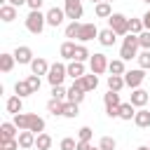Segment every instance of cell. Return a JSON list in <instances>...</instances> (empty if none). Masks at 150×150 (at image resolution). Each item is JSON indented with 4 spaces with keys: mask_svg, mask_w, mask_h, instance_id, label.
Masks as SVG:
<instances>
[{
    "mask_svg": "<svg viewBox=\"0 0 150 150\" xmlns=\"http://www.w3.org/2000/svg\"><path fill=\"white\" fill-rule=\"evenodd\" d=\"M12 122L19 127V131H23V129H30L33 134H42L45 131V120L33 115V112H16Z\"/></svg>",
    "mask_w": 150,
    "mask_h": 150,
    "instance_id": "cell-1",
    "label": "cell"
},
{
    "mask_svg": "<svg viewBox=\"0 0 150 150\" xmlns=\"http://www.w3.org/2000/svg\"><path fill=\"white\" fill-rule=\"evenodd\" d=\"M45 26H47V14H42L40 9H30L28 16H26V28H28V33L40 35V33L45 30Z\"/></svg>",
    "mask_w": 150,
    "mask_h": 150,
    "instance_id": "cell-2",
    "label": "cell"
},
{
    "mask_svg": "<svg viewBox=\"0 0 150 150\" xmlns=\"http://www.w3.org/2000/svg\"><path fill=\"white\" fill-rule=\"evenodd\" d=\"M138 35H134V33H127L124 35V42H122V47H120V59H124V61H131V59H136L138 56Z\"/></svg>",
    "mask_w": 150,
    "mask_h": 150,
    "instance_id": "cell-3",
    "label": "cell"
},
{
    "mask_svg": "<svg viewBox=\"0 0 150 150\" xmlns=\"http://www.w3.org/2000/svg\"><path fill=\"white\" fill-rule=\"evenodd\" d=\"M103 103H105V115L108 117H120V105H122L120 91H110L108 89V94H103Z\"/></svg>",
    "mask_w": 150,
    "mask_h": 150,
    "instance_id": "cell-4",
    "label": "cell"
},
{
    "mask_svg": "<svg viewBox=\"0 0 150 150\" xmlns=\"http://www.w3.org/2000/svg\"><path fill=\"white\" fill-rule=\"evenodd\" d=\"M108 28H112L117 35H127L129 33V19L124 16V14H110V19H108Z\"/></svg>",
    "mask_w": 150,
    "mask_h": 150,
    "instance_id": "cell-5",
    "label": "cell"
},
{
    "mask_svg": "<svg viewBox=\"0 0 150 150\" xmlns=\"http://www.w3.org/2000/svg\"><path fill=\"white\" fill-rule=\"evenodd\" d=\"M68 75V66H63V63H52L49 66V73H47V80H49V84L52 87H56V84H63V77Z\"/></svg>",
    "mask_w": 150,
    "mask_h": 150,
    "instance_id": "cell-6",
    "label": "cell"
},
{
    "mask_svg": "<svg viewBox=\"0 0 150 150\" xmlns=\"http://www.w3.org/2000/svg\"><path fill=\"white\" fill-rule=\"evenodd\" d=\"M108 56L105 54H101V52H96V54H91V59H89V68H91V73H96V75H103L105 70H108Z\"/></svg>",
    "mask_w": 150,
    "mask_h": 150,
    "instance_id": "cell-7",
    "label": "cell"
},
{
    "mask_svg": "<svg viewBox=\"0 0 150 150\" xmlns=\"http://www.w3.org/2000/svg\"><path fill=\"white\" fill-rule=\"evenodd\" d=\"M143 80H145V70H143V68H134V70H127V73H124V82H127V87H131V89H138V87L143 84Z\"/></svg>",
    "mask_w": 150,
    "mask_h": 150,
    "instance_id": "cell-8",
    "label": "cell"
},
{
    "mask_svg": "<svg viewBox=\"0 0 150 150\" xmlns=\"http://www.w3.org/2000/svg\"><path fill=\"white\" fill-rule=\"evenodd\" d=\"M63 9H66V16L70 21H77L82 19V0H63Z\"/></svg>",
    "mask_w": 150,
    "mask_h": 150,
    "instance_id": "cell-9",
    "label": "cell"
},
{
    "mask_svg": "<svg viewBox=\"0 0 150 150\" xmlns=\"http://www.w3.org/2000/svg\"><path fill=\"white\" fill-rule=\"evenodd\" d=\"M94 38H98L96 23H82V26H80V33H77V40L84 45V42H89V40H94Z\"/></svg>",
    "mask_w": 150,
    "mask_h": 150,
    "instance_id": "cell-10",
    "label": "cell"
},
{
    "mask_svg": "<svg viewBox=\"0 0 150 150\" xmlns=\"http://www.w3.org/2000/svg\"><path fill=\"white\" fill-rule=\"evenodd\" d=\"M63 19H68L66 16V9H61V7H52L49 12H47V26H61L63 23Z\"/></svg>",
    "mask_w": 150,
    "mask_h": 150,
    "instance_id": "cell-11",
    "label": "cell"
},
{
    "mask_svg": "<svg viewBox=\"0 0 150 150\" xmlns=\"http://www.w3.org/2000/svg\"><path fill=\"white\" fill-rule=\"evenodd\" d=\"M129 101H131L136 108H143V105H148V103H150V96H148V91H145V89H141V87H138V89H134V91H131V98H129Z\"/></svg>",
    "mask_w": 150,
    "mask_h": 150,
    "instance_id": "cell-12",
    "label": "cell"
},
{
    "mask_svg": "<svg viewBox=\"0 0 150 150\" xmlns=\"http://www.w3.org/2000/svg\"><path fill=\"white\" fill-rule=\"evenodd\" d=\"M19 127L14 124V122H2L0 124V141H9V138H16L19 134Z\"/></svg>",
    "mask_w": 150,
    "mask_h": 150,
    "instance_id": "cell-13",
    "label": "cell"
},
{
    "mask_svg": "<svg viewBox=\"0 0 150 150\" xmlns=\"http://www.w3.org/2000/svg\"><path fill=\"white\" fill-rule=\"evenodd\" d=\"M14 59H16V63H30L33 61V49L26 47V45H21V47L14 49Z\"/></svg>",
    "mask_w": 150,
    "mask_h": 150,
    "instance_id": "cell-14",
    "label": "cell"
},
{
    "mask_svg": "<svg viewBox=\"0 0 150 150\" xmlns=\"http://www.w3.org/2000/svg\"><path fill=\"white\" fill-rule=\"evenodd\" d=\"M84 94H87V91H84V89L80 87V82L75 80V82H73V87L68 89V101H73V103H77V105H80V103L84 101Z\"/></svg>",
    "mask_w": 150,
    "mask_h": 150,
    "instance_id": "cell-15",
    "label": "cell"
},
{
    "mask_svg": "<svg viewBox=\"0 0 150 150\" xmlns=\"http://www.w3.org/2000/svg\"><path fill=\"white\" fill-rule=\"evenodd\" d=\"M16 138H19V145H21L23 150H28V148H33V145H35V138H38V136H35L30 129H23V131H19V136H16Z\"/></svg>",
    "mask_w": 150,
    "mask_h": 150,
    "instance_id": "cell-16",
    "label": "cell"
},
{
    "mask_svg": "<svg viewBox=\"0 0 150 150\" xmlns=\"http://www.w3.org/2000/svg\"><path fill=\"white\" fill-rule=\"evenodd\" d=\"M115 38H117V33L112 30V28H103V30H98V42L103 45V47H112L115 45Z\"/></svg>",
    "mask_w": 150,
    "mask_h": 150,
    "instance_id": "cell-17",
    "label": "cell"
},
{
    "mask_svg": "<svg viewBox=\"0 0 150 150\" xmlns=\"http://www.w3.org/2000/svg\"><path fill=\"white\" fill-rule=\"evenodd\" d=\"M77 82H80V87H82L84 91H94V89L98 87V75H96V73H91V75H82Z\"/></svg>",
    "mask_w": 150,
    "mask_h": 150,
    "instance_id": "cell-18",
    "label": "cell"
},
{
    "mask_svg": "<svg viewBox=\"0 0 150 150\" xmlns=\"http://www.w3.org/2000/svg\"><path fill=\"white\" fill-rule=\"evenodd\" d=\"M134 124H136V127H141V129H148V127H150V110L138 108V110H136V115H134Z\"/></svg>",
    "mask_w": 150,
    "mask_h": 150,
    "instance_id": "cell-19",
    "label": "cell"
},
{
    "mask_svg": "<svg viewBox=\"0 0 150 150\" xmlns=\"http://www.w3.org/2000/svg\"><path fill=\"white\" fill-rule=\"evenodd\" d=\"M0 19H2L5 23H12V21L16 19V7H14V5H9V2L0 5Z\"/></svg>",
    "mask_w": 150,
    "mask_h": 150,
    "instance_id": "cell-20",
    "label": "cell"
},
{
    "mask_svg": "<svg viewBox=\"0 0 150 150\" xmlns=\"http://www.w3.org/2000/svg\"><path fill=\"white\" fill-rule=\"evenodd\" d=\"M30 70H33L35 75H47V73H49V63H47L42 56H38V59L30 61Z\"/></svg>",
    "mask_w": 150,
    "mask_h": 150,
    "instance_id": "cell-21",
    "label": "cell"
},
{
    "mask_svg": "<svg viewBox=\"0 0 150 150\" xmlns=\"http://www.w3.org/2000/svg\"><path fill=\"white\" fill-rule=\"evenodd\" d=\"M94 14L98 16V19H110V14H112V7H110V2H96L94 5Z\"/></svg>",
    "mask_w": 150,
    "mask_h": 150,
    "instance_id": "cell-22",
    "label": "cell"
},
{
    "mask_svg": "<svg viewBox=\"0 0 150 150\" xmlns=\"http://www.w3.org/2000/svg\"><path fill=\"white\" fill-rule=\"evenodd\" d=\"M122 87H127L124 75H108V89L110 91H122Z\"/></svg>",
    "mask_w": 150,
    "mask_h": 150,
    "instance_id": "cell-23",
    "label": "cell"
},
{
    "mask_svg": "<svg viewBox=\"0 0 150 150\" xmlns=\"http://www.w3.org/2000/svg\"><path fill=\"white\" fill-rule=\"evenodd\" d=\"M5 108H7V112H12V115L21 112V108H23L21 96H9V98H7V103H5Z\"/></svg>",
    "mask_w": 150,
    "mask_h": 150,
    "instance_id": "cell-24",
    "label": "cell"
},
{
    "mask_svg": "<svg viewBox=\"0 0 150 150\" xmlns=\"http://www.w3.org/2000/svg\"><path fill=\"white\" fill-rule=\"evenodd\" d=\"M14 63H16V59H14V54H0V70L2 73H9L12 68H14Z\"/></svg>",
    "mask_w": 150,
    "mask_h": 150,
    "instance_id": "cell-25",
    "label": "cell"
},
{
    "mask_svg": "<svg viewBox=\"0 0 150 150\" xmlns=\"http://www.w3.org/2000/svg\"><path fill=\"white\" fill-rule=\"evenodd\" d=\"M68 75H70L73 80H80V77L84 75V63H82V61H73V63H68Z\"/></svg>",
    "mask_w": 150,
    "mask_h": 150,
    "instance_id": "cell-26",
    "label": "cell"
},
{
    "mask_svg": "<svg viewBox=\"0 0 150 150\" xmlns=\"http://www.w3.org/2000/svg\"><path fill=\"white\" fill-rule=\"evenodd\" d=\"M134 115H136V105L129 101V103H122L120 105V120H134Z\"/></svg>",
    "mask_w": 150,
    "mask_h": 150,
    "instance_id": "cell-27",
    "label": "cell"
},
{
    "mask_svg": "<svg viewBox=\"0 0 150 150\" xmlns=\"http://www.w3.org/2000/svg\"><path fill=\"white\" fill-rule=\"evenodd\" d=\"M75 47H77L75 42L66 40V42L61 45V49H59V52H61V59H68V61H73V56H75Z\"/></svg>",
    "mask_w": 150,
    "mask_h": 150,
    "instance_id": "cell-28",
    "label": "cell"
},
{
    "mask_svg": "<svg viewBox=\"0 0 150 150\" xmlns=\"http://www.w3.org/2000/svg\"><path fill=\"white\" fill-rule=\"evenodd\" d=\"M108 70H110V75H124V73H127V68H124V59H115V61H110V63H108Z\"/></svg>",
    "mask_w": 150,
    "mask_h": 150,
    "instance_id": "cell-29",
    "label": "cell"
},
{
    "mask_svg": "<svg viewBox=\"0 0 150 150\" xmlns=\"http://www.w3.org/2000/svg\"><path fill=\"white\" fill-rule=\"evenodd\" d=\"M35 148H38V150H49V148H52V136L45 134V131L38 134V138H35Z\"/></svg>",
    "mask_w": 150,
    "mask_h": 150,
    "instance_id": "cell-30",
    "label": "cell"
},
{
    "mask_svg": "<svg viewBox=\"0 0 150 150\" xmlns=\"http://www.w3.org/2000/svg\"><path fill=\"white\" fill-rule=\"evenodd\" d=\"M80 115V105L73 101H63V117H77Z\"/></svg>",
    "mask_w": 150,
    "mask_h": 150,
    "instance_id": "cell-31",
    "label": "cell"
},
{
    "mask_svg": "<svg viewBox=\"0 0 150 150\" xmlns=\"http://www.w3.org/2000/svg\"><path fill=\"white\" fill-rule=\"evenodd\" d=\"M14 91H16V96H21V98H23V96H30V94H33V91H30V84H28L26 80H19V82L14 84Z\"/></svg>",
    "mask_w": 150,
    "mask_h": 150,
    "instance_id": "cell-32",
    "label": "cell"
},
{
    "mask_svg": "<svg viewBox=\"0 0 150 150\" xmlns=\"http://www.w3.org/2000/svg\"><path fill=\"white\" fill-rule=\"evenodd\" d=\"M47 110H49L54 117H56V115H63V101H59V98H49Z\"/></svg>",
    "mask_w": 150,
    "mask_h": 150,
    "instance_id": "cell-33",
    "label": "cell"
},
{
    "mask_svg": "<svg viewBox=\"0 0 150 150\" xmlns=\"http://www.w3.org/2000/svg\"><path fill=\"white\" fill-rule=\"evenodd\" d=\"M87 59H91V54H89V49L84 47V45H77L75 47V56H73V61H87Z\"/></svg>",
    "mask_w": 150,
    "mask_h": 150,
    "instance_id": "cell-34",
    "label": "cell"
},
{
    "mask_svg": "<svg viewBox=\"0 0 150 150\" xmlns=\"http://www.w3.org/2000/svg\"><path fill=\"white\" fill-rule=\"evenodd\" d=\"M145 30V26H143V19H129V33H134V35H141Z\"/></svg>",
    "mask_w": 150,
    "mask_h": 150,
    "instance_id": "cell-35",
    "label": "cell"
},
{
    "mask_svg": "<svg viewBox=\"0 0 150 150\" xmlns=\"http://www.w3.org/2000/svg\"><path fill=\"white\" fill-rule=\"evenodd\" d=\"M52 98L68 101V89H63V84H56V87H52Z\"/></svg>",
    "mask_w": 150,
    "mask_h": 150,
    "instance_id": "cell-36",
    "label": "cell"
},
{
    "mask_svg": "<svg viewBox=\"0 0 150 150\" xmlns=\"http://www.w3.org/2000/svg\"><path fill=\"white\" fill-rule=\"evenodd\" d=\"M136 59H138V66H141L143 70H150V49H143Z\"/></svg>",
    "mask_w": 150,
    "mask_h": 150,
    "instance_id": "cell-37",
    "label": "cell"
},
{
    "mask_svg": "<svg viewBox=\"0 0 150 150\" xmlns=\"http://www.w3.org/2000/svg\"><path fill=\"white\" fill-rule=\"evenodd\" d=\"M80 21H70L68 26H66V38H77V33H80Z\"/></svg>",
    "mask_w": 150,
    "mask_h": 150,
    "instance_id": "cell-38",
    "label": "cell"
},
{
    "mask_svg": "<svg viewBox=\"0 0 150 150\" xmlns=\"http://www.w3.org/2000/svg\"><path fill=\"white\" fill-rule=\"evenodd\" d=\"M26 82L30 84V91H33V94H38V91H40V75H35V73H33V75H28V77H26Z\"/></svg>",
    "mask_w": 150,
    "mask_h": 150,
    "instance_id": "cell-39",
    "label": "cell"
},
{
    "mask_svg": "<svg viewBox=\"0 0 150 150\" xmlns=\"http://www.w3.org/2000/svg\"><path fill=\"white\" fill-rule=\"evenodd\" d=\"M115 145H117V143H115V138H112V136H103V138H101V143H98V148H101V150H115Z\"/></svg>",
    "mask_w": 150,
    "mask_h": 150,
    "instance_id": "cell-40",
    "label": "cell"
},
{
    "mask_svg": "<svg viewBox=\"0 0 150 150\" xmlns=\"http://www.w3.org/2000/svg\"><path fill=\"white\" fill-rule=\"evenodd\" d=\"M61 150H77V141L70 138V136H66V138L61 141Z\"/></svg>",
    "mask_w": 150,
    "mask_h": 150,
    "instance_id": "cell-41",
    "label": "cell"
},
{
    "mask_svg": "<svg viewBox=\"0 0 150 150\" xmlns=\"http://www.w3.org/2000/svg\"><path fill=\"white\" fill-rule=\"evenodd\" d=\"M0 145H2V150H19L21 145H19V138H9V141H0Z\"/></svg>",
    "mask_w": 150,
    "mask_h": 150,
    "instance_id": "cell-42",
    "label": "cell"
},
{
    "mask_svg": "<svg viewBox=\"0 0 150 150\" xmlns=\"http://www.w3.org/2000/svg\"><path fill=\"white\" fill-rule=\"evenodd\" d=\"M138 45H141V49H150V30H143L138 35Z\"/></svg>",
    "mask_w": 150,
    "mask_h": 150,
    "instance_id": "cell-43",
    "label": "cell"
},
{
    "mask_svg": "<svg viewBox=\"0 0 150 150\" xmlns=\"http://www.w3.org/2000/svg\"><path fill=\"white\" fill-rule=\"evenodd\" d=\"M91 127H82L80 131H77V141H91Z\"/></svg>",
    "mask_w": 150,
    "mask_h": 150,
    "instance_id": "cell-44",
    "label": "cell"
},
{
    "mask_svg": "<svg viewBox=\"0 0 150 150\" xmlns=\"http://www.w3.org/2000/svg\"><path fill=\"white\" fill-rule=\"evenodd\" d=\"M42 2H45V0H28L26 5H28L30 9H40V7H42Z\"/></svg>",
    "mask_w": 150,
    "mask_h": 150,
    "instance_id": "cell-45",
    "label": "cell"
},
{
    "mask_svg": "<svg viewBox=\"0 0 150 150\" xmlns=\"http://www.w3.org/2000/svg\"><path fill=\"white\" fill-rule=\"evenodd\" d=\"M89 141H77V150H89Z\"/></svg>",
    "mask_w": 150,
    "mask_h": 150,
    "instance_id": "cell-46",
    "label": "cell"
},
{
    "mask_svg": "<svg viewBox=\"0 0 150 150\" xmlns=\"http://www.w3.org/2000/svg\"><path fill=\"white\" fill-rule=\"evenodd\" d=\"M143 26H145V30H150V12L143 14Z\"/></svg>",
    "mask_w": 150,
    "mask_h": 150,
    "instance_id": "cell-47",
    "label": "cell"
},
{
    "mask_svg": "<svg viewBox=\"0 0 150 150\" xmlns=\"http://www.w3.org/2000/svg\"><path fill=\"white\" fill-rule=\"evenodd\" d=\"M7 2H9V5H14V7H21V5H26L28 0H7Z\"/></svg>",
    "mask_w": 150,
    "mask_h": 150,
    "instance_id": "cell-48",
    "label": "cell"
},
{
    "mask_svg": "<svg viewBox=\"0 0 150 150\" xmlns=\"http://www.w3.org/2000/svg\"><path fill=\"white\" fill-rule=\"evenodd\" d=\"M136 150H150V145H141V148H136Z\"/></svg>",
    "mask_w": 150,
    "mask_h": 150,
    "instance_id": "cell-49",
    "label": "cell"
},
{
    "mask_svg": "<svg viewBox=\"0 0 150 150\" xmlns=\"http://www.w3.org/2000/svg\"><path fill=\"white\" fill-rule=\"evenodd\" d=\"M91 2H94V5H96V2H103V0H91Z\"/></svg>",
    "mask_w": 150,
    "mask_h": 150,
    "instance_id": "cell-50",
    "label": "cell"
},
{
    "mask_svg": "<svg viewBox=\"0 0 150 150\" xmlns=\"http://www.w3.org/2000/svg\"><path fill=\"white\" fill-rule=\"evenodd\" d=\"M89 150H101V148H89Z\"/></svg>",
    "mask_w": 150,
    "mask_h": 150,
    "instance_id": "cell-51",
    "label": "cell"
},
{
    "mask_svg": "<svg viewBox=\"0 0 150 150\" xmlns=\"http://www.w3.org/2000/svg\"><path fill=\"white\" fill-rule=\"evenodd\" d=\"M105 2H112V0H105Z\"/></svg>",
    "mask_w": 150,
    "mask_h": 150,
    "instance_id": "cell-52",
    "label": "cell"
},
{
    "mask_svg": "<svg viewBox=\"0 0 150 150\" xmlns=\"http://www.w3.org/2000/svg\"><path fill=\"white\" fill-rule=\"evenodd\" d=\"M143 2H150V0H143Z\"/></svg>",
    "mask_w": 150,
    "mask_h": 150,
    "instance_id": "cell-53",
    "label": "cell"
}]
</instances>
